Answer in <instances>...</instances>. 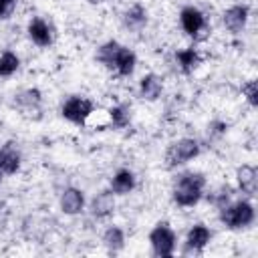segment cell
I'll use <instances>...</instances> for the list:
<instances>
[{
	"label": "cell",
	"instance_id": "cell-1",
	"mask_svg": "<svg viewBox=\"0 0 258 258\" xmlns=\"http://www.w3.org/2000/svg\"><path fill=\"white\" fill-rule=\"evenodd\" d=\"M95 60L99 64H103L107 71L115 73L117 77H131L135 73L137 67V54L133 48L121 44L119 40H107L103 42L97 52H95Z\"/></svg>",
	"mask_w": 258,
	"mask_h": 258
},
{
	"label": "cell",
	"instance_id": "cell-19",
	"mask_svg": "<svg viewBox=\"0 0 258 258\" xmlns=\"http://www.w3.org/2000/svg\"><path fill=\"white\" fill-rule=\"evenodd\" d=\"M123 26L131 32H139L147 26V8L141 4V2H135L131 4L125 12H123Z\"/></svg>",
	"mask_w": 258,
	"mask_h": 258
},
{
	"label": "cell",
	"instance_id": "cell-25",
	"mask_svg": "<svg viewBox=\"0 0 258 258\" xmlns=\"http://www.w3.org/2000/svg\"><path fill=\"white\" fill-rule=\"evenodd\" d=\"M18 6V0H0V20H8Z\"/></svg>",
	"mask_w": 258,
	"mask_h": 258
},
{
	"label": "cell",
	"instance_id": "cell-4",
	"mask_svg": "<svg viewBox=\"0 0 258 258\" xmlns=\"http://www.w3.org/2000/svg\"><path fill=\"white\" fill-rule=\"evenodd\" d=\"M149 246H151V254L155 258H169L175 254L177 250V234L171 228L169 222H157L151 230H149Z\"/></svg>",
	"mask_w": 258,
	"mask_h": 258
},
{
	"label": "cell",
	"instance_id": "cell-15",
	"mask_svg": "<svg viewBox=\"0 0 258 258\" xmlns=\"http://www.w3.org/2000/svg\"><path fill=\"white\" fill-rule=\"evenodd\" d=\"M173 60H175V67L179 69V73H183V75H191L194 71L200 69L204 56H202V52L191 44V46L177 48L175 54H173Z\"/></svg>",
	"mask_w": 258,
	"mask_h": 258
},
{
	"label": "cell",
	"instance_id": "cell-7",
	"mask_svg": "<svg viewBox=\"0 0 258 258\" xmlns=\"http://www.w3.org/2000/svg\"><path fill=\"white\" fill-rule=\"evenodd\" d=\"M14 109L26 119L42 117V93L38 89H22L12 99Z\"/></svg>",
	"mask_w": 258,
	"mask_h": 258
},
{
	"label": "cell",
	"instance_id": "cell-16",
	"mask_svg": "<svg viewBox=\"0 0 258 258\" xmlns=\"http://www.w3.org/2000/svg\"><path fill=\"white\" fill-rule=\"evenodd\" d=\"M135 187H137V175L129 167H119L109 179V189L115 196H129Z\"/></svg>",
	"mask_w": 258,
	"mask_h": 258
},
{
	"label": "cell",
	"instance_id": "cell-6",
	"mask_svg": "<svg viewBox=\"0 0 258 258\" xmlns=\"http://www.w3.org/2000/svg\"><path fill=\"white\" fill-rule=\"evenodd\" d=\"M93 111H95V103L85 95H71L60 105L62 119H67L69 123H75V125H85Z\"/></svg>",
	"mask_w": 258,
	"mask_h": 258
},
{
	"label": "cell",
	"instance_id": "cell-26",
	"mask_svg": "<svg viewBox=\"0 0 258 258\" xmlns=\"http://www.w3.org/2000/svg\"><path fill=\"white\" fill-rule=\"evenodd\" d=\"M89 4H101V2H105V0H87Z\"/></svg>",
	"mask_w": 258,
	"mask_h": 258
},
{
	"label": "cell",
	"instance_id": "cell-2",
	"mask_svg": "<svg viewBox=\"0 0 258 258\" xmlns=\"http://www.w3.org/2000/svg\"><path fill=\"white\" fill-rule=\"evenodd\" d=\"M208 179L202 171H181L173 179L171 185V200L177 208H194L206 196Z\"/></svg>",
	"mask_w": 258,
	"mask_h": 258
},
{
	"label": "cell",
	"instance_id": "cell-5",
	"mask_svg": "<svg viewBox=\"0 0 258 258\" xmlns=\"http://www.w3.org/2000/svg\"><path fill=\"white\" fill-rule=\"evenodd\" d=\"M200 153H202V143L198 139H194V137H181V139L173 141L165 149V167L167 169L181 167V165L194 161Z\"/></svg>",
	"mask_w": 258,
	"mask_h": 258
},
{
	"label": "cell",
	"instance_id": "cell-24",
	"mask_svg": "<svg viewBox=\"0 0 258 258\" xmlns=\"http://www.w3.org/2000/svg\"><path fill=\"white\" fill-rule=\"evenodd\" d=\"M208 200L216 206V208H222L224 204H228L232 200V187L230 185H220L212 196H208Z\"/></svg>",
	"mask_w": 258,
	"mask_h": 258
},
{
	"label": "cell",
	"instance_id": "cell-12",
	"mask_svg": "<svg viewBox=\"0 0 258 258\" xmlns=\"http://www.w3.org/2000/svg\"><path fill=\"white\" fill-rule=\"evenodd\" d=\"M248 18H250V6H248V4H232V6L226 8L224 14H222L224 26H226L230 32H234V34H238V32H242V30L246 28Z\"/></svg>",
	"mask_w": 258,
	"mask_h": 258
},
{
	"label": "cell",
	"instance_id": "cell-10",
	"mask_svg": "<svg viewBox=\"0 0 258 258\" xmlns=\"http://www.w3.org/2000/svg\"><path fill=\"white\" fill-rule=\"evenodd\" d=\"M26 32H28L30 42L36 44V46H40V48H48L52 44V40H54V28L42 16H32L28 20Z\"/></svg>",
	"mask_w": 258,
	"mask_h": 258
},
{
	"label": "cell",
	"instance_id": "cell-23",
	"mask_svg": "<svg viewBox=\"0 0 258 258\" xmlns=\"http://www.w3.org/2000/svg\"><path fill=\"white\" fill-rule=\"evenodd\" d=\"M242 95L244 99L248 101L250 107H258V81L256 79H250L242 85Z\"/></svg>",
	"mask_w": 258,
	"mask_h": 258
},
{
	"label": "cell",
	"instance_id": "cell-21",
	"mask_svg": "<svg viewBox=\"0 0 258 258\" xmlns=\"http://www.w3.org/2000/svg\"><path fill=\"white\" fill-rule=\"evenodd\" d=\"M103 246L107 248L109 254H117L125 248V230L117 224L107 226V230L103 232Z\"/></svg>",
	"mask_w": 258,
	"mask_h": 258
},
{
	"label": "cell",
	"instance_id": "cell-11",
	"mask_svg": "<svg viewBox=\"0 0 258 258\" xmlns=\"http://www.w3.org/2000/svg\"><path fill=\"white\" fill-rule=\"evenodd\" d=\"M22 167V151L16 141H6L0 147V177H10Z\"/></svg>",
	"mask_w": 258,
	"mask_h": 258
},
{
	"label": "cell",
	"instance_id": "cell-13",
	"mask_svg": "<svg viewBox=\"0 0 258 258\" xmlns=\"http://www.w3.org/2000/svg\"><path fill=\"white\" fill-rule=\"evenodd\" d=\"M58 206H60V212L67 214V216L81 214L85 210V206H87L85 191L79 189V187H64L60 198H58Z\"/></svg>",
	"mask_w": 258,
	"mask_h": 258
},
{
	"label": "cell",
	"instance_id": "cell-3",
	"mask_svg": "<svg viewBox=\"0 0 258 258\" xmlns=\"http://www.w3.org/2000/svg\"><path fill=\"white\" fill-rule=\"evenodd\" d=\"M218 220L226 230L238 232V230H246L254 224L256 220V210L254 204L248 198L242 200H230L228 204H224L222 208H218Z\"/></svg>",
	"mask_w": 258,
	"mask_h": 258
},
{
	"label": "cell",
	"instance_id": "cell-14",
	"mask_svg": "<svg viewBox=\"0 0 258 258\" xmlns=\"http://www.w3.org/2000/svg\"><path fill=\"white\" fill-rule=\"evenodd\" d=\"M236 185L246 198H254L258 191V169L250 163H242L236 167Z\"/></svg>",
	"mask_w": 258,
	"mask_h": 258
},
{
	"label": "cell",
	"instance_id": "cell-17",
	"mask_svg": "<svg viewBox=\"0 0 258 258\" xmlns=\"http://www.w3.org/2000/svg\"><path fill=\"white\" fill-rule=\"evenodd\" d=\"M89 212H91V216L97 218V220L109 218V216L115 212V194H113L109 187L103 189V191H99V194L91 200Z\"/></svg>",
	"mask_w": 258,
	"mask_h": 258
},
{
	"label": "cell",
	"instance_id": "cell-22",
	"mask_svg": "<svg viewBox=\"0 0 258 258\" xmlns=\"http://www.w3.org/2000/svg\"><path fill=\"white\" fill-rule=\"evenodd\" d=\"M20 69V56L14 50L0 52V79H10Z\"/></svg>",
	"mask_w": 258,
	"mask_h": 258
},
{
	"label": "cell",
	"instance_id": "cell-9",
	"mask_svg": "<svg viewBox=\"0 0 258 258\" xmlns=\"http://www.w3.org/2000/svg\"><path fill=\"white\" fill-rule=\"evenodd\" d=\"M212 230L198 222L194 224L187 234H185V242H183V254H204V250L208 248V244L212 242Z\"/></svg>",
	"mask_w": 258,
	"mask_h": 258
},
{
	"label": "cell",
	"instance_id": "cell-27",
	"mask_svg": "<svg viewBox=\"0 0 258 258\" xmlns=\"http://www.w3.org/2000/svg\"><path fill=\"white\" fill-rule=\"evenodd\" d=\"M2 179V177H0ZM2 206H4V200H2V196H0V210H2Z\"/></svg>",
	"mask_w": 258,
	"mask_h": 258
},
{
	"label": "cell",
	"instance_id": "cell-8",
	"mask_svg": "<svg viewBox=\"0 0 258 258\" xmlns=\"http://www.w3.org/2000/svg\"><path fill=\"white\" fill-rule=\"evenodd\" d=\"M179 26L189 38H200L208 30V18L198 6L187 4L179 10Z\"/></svg>",
	"mask_w": 258,
	"mask_h": 258
},
{
	"label": "cell",
	"instance_id": "cell-18",
	"mask_svg": "<svg viewBox=\"0 0 258 258\" xmlns=\"http://www.w3.org/2000/svg\"><path fill=\"white\" fill-rule=\"evenodd\" d=\"M163 93V79L155 73H145L141 79H139V97L143 101H157Z\"/></svg>",
	"mask_w": 258,
	"mask_h": 258
},
{
	"label": "cell",
	"instance_id": "cell-20",
	"mask_svg": "<svg viewBox=\"0 0 258 258\" xmlns=\"http://www.w3.org/2000/svg\"><path fill=\"white\" fill-rule=\"evenodd\" d=\"M107 117H109V127L113 129H125L131 125V119H133V113H131V107L127 103H117L113 107L107 109Z\"/></svg>",
	"mask_w": 258,
	"mask_h": 258
}]
</instances>
